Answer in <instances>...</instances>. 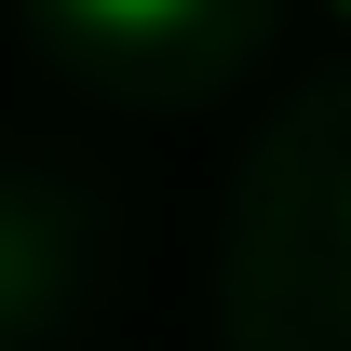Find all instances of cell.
Returning a JSON list of instances; mask_svg holds the SVG:
<instances>
[{
    "label": "cell",
    "mask_w": 351,
    "mask_h": 351,
    "mask_svg": "<svg viewBox=\"0 0 351 351\" xmlns=\"http://www.w3.org/2000/svg\"><path fill=\"white\" fill-rule=\"evenodd\" d=\"M95 27H176V14H189V0H82Z\"/></svg>",
    "instance_id": "1"
}]
</instances>
